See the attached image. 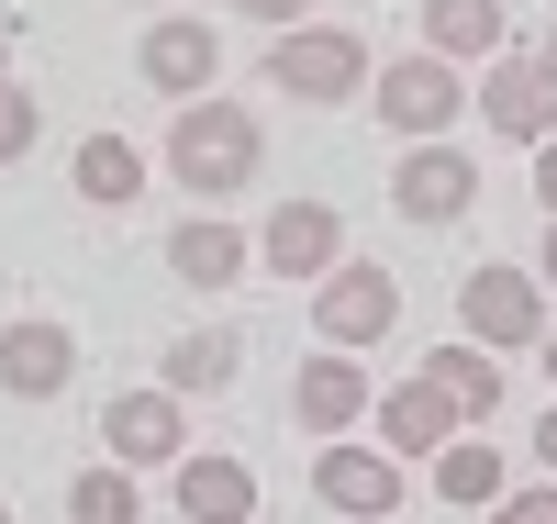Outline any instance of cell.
Here are the masks:
<instances>
[{
	"instance_id": "32",
	"label": "cell",
	"mask_w": 557,
	"mask_h": 524,
	"mask_svg": "<svg viewBox=\"0 0 557 524\" xmlns=\"http://www.w3.org/2000/svg\"><path fill=\"white\" fill-rule=\"evenodd\" d=\"M0 524H12V513H0Z\"/></svg>"
},
{
	"instance_id": "6",
	"label": "cell",
	"mask_w": 557,
	"mask_h": 524,
	"mask_svg": "<svg viewBox=\"0 0 557 524\" xmlns=\"http://www.w3.org/2000/svg\"><path fill=\"white\" fill-rule=\"evenodd\" d=\"M457 112H469V89H457V68H446V57H401V68H380V123H391V134L435 146Z\"/></svg>"
},
{
	"instance_id": "22",
	"label": "cell",
	"mask_w": 557,
	"mask_h": 524,
	"mask_svg": "<svg viewBox=\"0 0 557 524\" xmlns=\"http://www.w3.org/2000/svg\"><path fill=\"white\" fill-rule=\"evenodd\" d=\"M435 491H446L457 513H469V502H502V458H491V447H469V436L435 447Z\"/></svg>"
},
{
	"instance_id": "30",
	"label": "cell",
	"mask_w": 557,
	"mask_h": 524,
	"mask_svg": "<svg viewBox=\"0 0 557 524\" xmlns=\"http://www.w3.org/2000/svg\"><path fill=\"white\" fill-rule=\"evenodd\" d=\"M0 78H12V34H0Z\"/></svg>"
},
{
	"instance_id": "9",
	"label": "cell",
	"mask_w": 557,
	"mask_h": 524,
	"mask_svg": "<svg viewBox=\"0 0 557 524\" xmlns=\"http://www.w3.org/2000/svg\"><path fill=\"white\" fill-rule=\"evenodd\" d=\"M134 68H146V89H168L178 112L212 101V78H223V34L212 23H157L146 45H134Z\"/></svg>"
},
{
	"instance_id": "14",
	"label": "cell",
	"mask_w": 557,
	"mask_h": 524,
	"mask_svg": "<svg viewBox=\"0 0 557 524\" xmlns=\"http://www.w3.org/2000/svg\"><path fill=\"white\" fill-rule=\"evenodd\" d=\"M457 436H469V413H457L435 379H401V391L380 402V447H391V458H401V447H424V458H435V447H457Z\"/></svg>"
},
{
	"instance_id": "24",
	"label": "cell",
	"mask_w": 557,
	"mask_h": 524,
	"mask_svg": "<svg viewBox=\"0 0 557 524\" xmlns=\"http://www.w3.org/2000/svg\"><path fill=\"white\" fill-rule=\"evenodd\" d=\"M491 524H557V480H546V491H502Z\"/></svg>"
},
{
	"instance_id": "19",
	"label": "cell",
	"mask_w": 557,
	"mask_h": 524,
	"mask_svg": "<svg viewBox=\"0 0 557 524\" xmlns=\"http://www.w3.org/2000/svg\"><path fill=\"white\" fill-rule=\"evenodd\" d=\"M424 379H435V391L469 413V424H491V413H502V357H480L469 336H457V346H435V357H424Z\"/></svg>"
},
{
	"instance_id": "8",
	"label": "cell",
	"mask_w": 557,
	"mask_h": 524,
	"mask_svg": "<svg viewBox=\"0 0 557 524\" xmlns=\"http://www.w3.org/2000/svg\"><path fill=\"white\" fill-rule=\"evenodd\" d=\"M469 202H480V168L457 157L446 134H435V146H412V157L391 168V212H401V223H457Z\"/></svg>"
},
{
	"instance_id": "17",
	"label": "cell",
	"mask_w": 557,
	"mask_h": 524,
	"mask_svg": "<svg viewBox=\"0 0 557 524\" xmlns=\"http://www.w3.org/2000/svg\"><path fill=\"white\" fill-rule=\"evenodd\" d=\"M246 257H257L246 234H235V223H201V212L168 234V268L190 279V291H235V279H246Z\"/></svg>"
},
{
	"instance_id": "20",
	"label": "cell",
	"mask_w": 557,
	"mask_h": 524,
	"mask_svg": "<svg viewBox=\"0 0 557 524\" xmlns=\"http://www.w3.org/2000/svg\"><path fill=\"white\" fill-rule=\"evenodd\" d=\"M134 190H146V157H134L123 134H89V146H78V202H101V212H123Z\"/></svg>"
},
{
	"instance_id": "23",
	"label": "cell",
	"mask_w": 557,
	"mask_h": 524,
	"mask_svg": "<svg viewBox=\"0 0 557 524\" xmlns=\"http://www.w3.org/2000/svg\"><path fill=\"white\" fill-rule=\"evenodd\" d=\"M34 134H45L34 89H12V78H0V168H12V157H34Z\"/></svg>"
},
{
	"instance_id": "18",
	"label": "cell",
	"mask_w": 557,
	"mask_h": 524,
	"mask_svg": "<svg viewBox=\"0 0 557 524\" xmlns=\"http://www.w3.org/2000/svg\"><path fill=\"white\" fill-rule=\"evenodd\" d=\"M235 368H246V336H235V324H201V336L168 346V391L178 402H190V391L212 402V391H235Z\"/></svg>"
},
{
	"instance_id": "29",
	"label": "cell",
	"mask_w": 557,
	"mask_h": 524,
	"mask_svg": "<svg viewBox=\"0 0 557 524\" xmlns=\"http://www.w3.org/2000/svg\"><path fill=\"white\" fill-rule=\"evenodd\" d=\"M535 57H546V78H557V34H546V45H535Z\"/></svg>"
},
{
	"instance_id": "4",
	"label": "cell",
	"mask_w": 557,
	"mask_h": 524,
	"mask_svg": "<svg viewBox=\"0 0 557 524\" xmlns=\"http://www.w3.org/2000/svg\"><path fill=\"white\" fill-rule=\"evenodd\" d=\"M312 324H323V346H380L391 324H401V279L346 257L335 279H312Z\"/></svg>"
},
{
	"instance_id": "26",
	"label": "cell",
	"mask_w": 557,
	"mask_h": 524,
	"mask_svg": "<svg viewBox=\"0 0 557 524\" xmlns=\"http://www.w3.org/2000/svg\"><path fill=\"white\" fill-rule=\"evenodd\" d=\"M235 12H257V23H278V34H290V23L312 12V0H235Z\"/></svg>"
},
{
	"instance_id": "31",
	"label": "cell",
	"mask_w": 557,
	"mask_h": 524,
	"mask_svg": "<svg viewBox=\"0 0 557 524\" xmlns=\"http://www.w3.org/2000/svg\"><path fill=\"white\" fill-rule=\"evenodd\" d=\"M546 379H557V336H546Z\"/></svg>"
},
{
	"instance_id": "25",
	"label": "cell",
	"mask_w": 557,
	"mask_h": 524,
	"mask_svg": "<svg viewBox=\"0 0 557 524\" xmlns=\"http://www.w3.org/2000/svg\"><path fill=\"white\" fill-rule=\"evenodd\" d=\"M535 202H546V223H557V134L535 146Z\"/></svg>"
},
{
	"instance_id": "7",
	"label": "cell",
	"mask_w": 557,
	"mask_h": 524,
	"mask_svg": "<svg viewBox=\"0 0 557 524\" xmlns=\"http://www.w3.org/2000/svg\"><path fill=\"white\" fill-rule=\"evenodd\" d=\"M480 123L513 134V146H546V134H557V78H546V57H513V45H502L491 78H480Z\"/></svg>"
},
{
	"instance_id": "12",
	"label": "cell",
	"mask_w": 557,
	"mask_h": 524,
	"mask_svg": "<svg viewBox=\"0 0 557 524\" xmlns=\"http://www.w3.org/2000/svg\"><path fill=\"white\" fill-rule=\"evenodd\" d=\"M78 379V336L67 324H0V391L12 402H57Z\"/></svg>"
},
{
	"instance_id": "21",
	"label": "cell",
	"mask_w": 557,
	"mask_h": 524,
	"mask_svg": "<svg viewBox=\"0 0 557 524\" xmlns=\"http://www.w3.org/2000/svg\"><path fill=\"white\" fill-rule=\"evenodd\" d=\"M134 513H146V502H134V468H123V458L67 480V524H134Z\"/></svg>"
},
{
	"instance_id": "5",
	"label": "cell",
	"mask_w": 557,
	"mask_h": 524,
	"mask_svg": "<svg viewBox=\"0 0 557 524\" xmlns=\"http://www.w3.org/2000/svg\"><path fill=\"white\" fill-rule=\"evenodd\" d=\"M312 491H323V513H346V524H391L401 513V458L391 447H323Z\"/></svg>"
},
{
	"instance_id": "11",
	"label": "cell",
	"mask_w": 557,
	"mask_h": 524,
	"mask_svg": "<svg viewBox=\"0 0 557 524\" xmlns=\"http://www.w3.org/2000/svg\"><path fill=\"white\" fill-rule=\"evenodd\" d=\"M101 447H112L123 468H178V458H190V424H178V391H123V402L101 413Z\"/></svg>"
},
{
	"instance_id": "13",
	"label": "cell",
	"mask_w": 557,
	"mask_h": 524,
	"mask_svg": "<svg viewBox=\"0 0 557 524\" xmlns=\"http://www.w3.org/2000/svg\"><path fill=\"white\" fill-rule=\"evenodd\" d=\"M502 45H513V12L502 0H424V57H446V68H491Z\"/></svg>"
},
{
	"instance_id": "3",
	"label": "cell",
	"mask_w": 557,
	"mask_h": 524,
	"mask_svg": "<svg viewBox=\"0 0 557 524\" xmlns=\"http://www.w3.org/2000/svg\"><path fill=\"white\" fill-rule=\"evenodd\" d=\"M457 324H469L480 346H546V291H535V268H469L457 279Z\"/></svg>"
},
{
	"instance_id": "1",
	"label": "cell",
	"mask_w": 557,
	"mask_h": 524,
	"mask_svg": "<svg viewBox=\"0 0 557 524\" xmlns=\"http://www.w3.org/2000/svg\"><path fill=\"white\" fill-rule=\"evenodd\" d=\"M257 168H268V134H257L246 101H190L168 123V179H190L201 202H235Z\"/></svg>"
},
{
	"instance_id": "2",
	"label": "cell",
	"mask_w": 557,
	"mask_h": 524,
	"mask_svg": "<svg viewBox=\"0 0 557 524\" xmlns=\"http://www.w3.org/2000/svg\"><path fill=\"white\" fill-rule=\"evenodd\" d=\"M268 89H290V101H357L368 89V45L346 23H290L268 45Z\"/></svg>"
},
{
	"instance_id": "10",
	"label": "cell",
	"mask_w": 557,
	"mask_h": 524,
	"mask_svg": "<svg viewBox=\"0 0 557 524\" xmlns=\"http://www.w3.org/2000/svg\"><path fill=\"white\" fill-rule=\"evenodd\" d=\"M257 257H268L278 279H335V268H346V223H335V202H278L268 234H257Z\"/></svg>"
},
{
	"instance_id": "16",
	"label": "cell",
	"mask_w": 557,
	"mask_h": 524,
	"mask_svg": "<svg viewBox=\"0 0 557 524\" xmlns=\"http://www.w3.org/2000/svg\"><path fill=\"white\" fill-rule=\"evenodd\" d=\"M290 413L312 424V436H346V424L368 413V368H357V357H301V379H290Z\"/></svg>"
},
{
	"instance_id": "28",
	"label": "cell",
	"mask_w": 557,
	"mask_h": 524,
	"mask_svg": "<svg viewBox=\"0 0 557 524\" xmlns=\"http://www.w3.org/2000/svg\"><path fill=\"white\" fill-rule=\"evenodd\" d=\"M535 268H546V279H557V223H546V257H535Z\"/></svg>"
},
{
	"instance_id": "27",
	"label": "cell",
	"mask_w": 557,
	"mask_h": 524,
	"mask_svg": "<svg viewBox=\"0 0 557 524\" xmlns=\"http://www.w3.org/2000/svg\"><path fill=\"white\" fill-rule=\"evenodd\" d=\"M535 458H546V480H557V402H546V424H535Z\"/></svg>"
},
{
	"instance_id": "15",
	"label": "cell",
	"mask_w": 557,
	"mask_h": 524,
	"mask_svg": "<svg viewBox=\"0 0 557 524\" xmlns=\"http://www.w3.org/2000/svg\"><path fill=\"white\" fill-rule=\"evenodd\" d=\"M246 513H257L246 458H178V524H246Z\"/></svg>"
}]
</instances>
